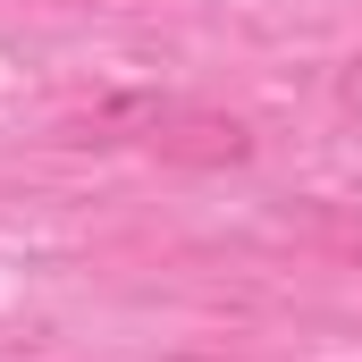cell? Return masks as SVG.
Wrapping results in <instances>:
<instances>
[{
    "instance_id": "1",
    "label": "cell",
    "mask_w": 362,
    "mask_h": 362,
    "mask_svg": "<svg viewBox=\"0 0 362 362\" xmlns=\"http://www.w3.org/2000/svg\"><path fill=\"white\" fill-rule=\"evenodd\" d=\"M144 144L160 152V160H177V169H236V160H253V127L245 118H228V110H152L144 118Z\"/></svg>"
},
{
    "instance_id": "2",
    "label": "cell",
    "mask_w": 362,
    "mask_h": 362,
    "mask_svg": "<svg viewBox=\"0 0 362 362\" xmlns=\"http://www.w3.org/2000/svg\"><path fill=\"white\" fill-rule=\"evenodd\" d=\"M185 362H228V354H185Z\"/></svg>"
}]
</instances>
